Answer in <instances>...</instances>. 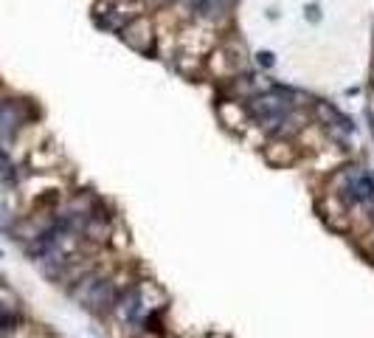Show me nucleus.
<instances>
[{
  "mask_svg": "<svg viewBox=\"0 0 374 338\" xmlns=\"http://www.w3.org/2000/svg\"><path fill=\"white\" fill-rule=\"evenodd\" d=\"M290 107L293 104L284 99V93H273V96H265V99L256 102V119L265 127H276V124H284Z\"/></svg>",
  "mask_w": 374,
  "mask_h": 338,
  "instance_id": "nucleus-1",
  "label": "nucleus"
},
{
  "mask_svg": "<svg viewBox=\"0 0 374 338\" xmlns=\"http://www.w3.org/2000/svg\"><path fill=\"white\" fill-rule=\"evenodd\" d=\"M20 107L15 102H4L0 104V135H12L20 127Z\"/></svg>",
  "mask_w": 374,
  "mask_h": 338,
  "instance_id": "nucleus-2",
  "label": "nucleus"
}]
</instances>
